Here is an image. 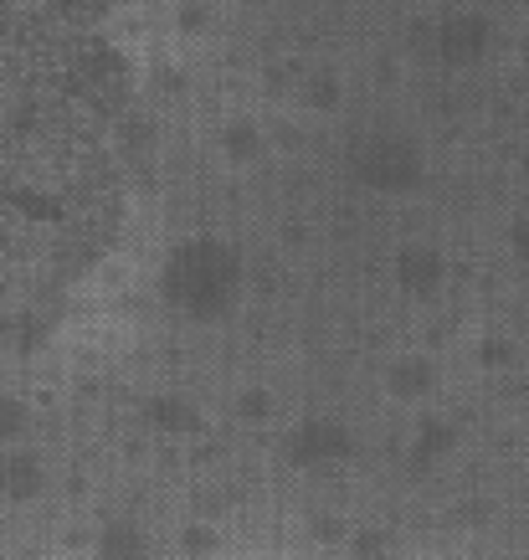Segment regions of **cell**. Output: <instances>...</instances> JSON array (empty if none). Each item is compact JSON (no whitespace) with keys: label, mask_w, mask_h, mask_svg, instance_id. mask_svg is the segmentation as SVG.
I'll use <instances>...</instances> for the list:
<instances>
[{"label":"cell","mask_w":529,"mask_h":560,"mask_svg":"<svg viewBox=\"0 0 529 560\" xmlns=\"http://www.w3.org/2000/svg\"><path fill=\"white\" fill-rule=\"evenodd\" d=\"M129 211L114 0H0V365L108 262Z\"/></svg>","instance_id":"obj_1"}]
</instances>
